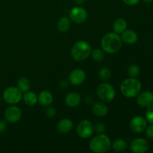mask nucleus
Instances as JSON below:
<instances>
[{
	"label": "nucleus",
	"instance_id": "obj_30",
	"mask_svg": "<svg viewBox=\"0 0 153 153\" xmlns=\"http://www.w3.org/2000/svg\"><path fill=\"white\" fill-rule=\"evenodd\" d=\"M145 134L146 136L149 139H153V125L150 124L149 126H146V128H145Z\"/></svg>",
	"mask_w": 153,
	"mask_h": 153
},
{
	"label": "nucleus",
	"instance_id": "obj_23",
	"mask_svg": "<svg viewBox=\"0 0 153 153\" xmlns=\"http://www.w3.org/2000/svg\"><path fill=\"white\" fill-rule=\"evenodd\" d=\"M30 86H31L30 82L27 78L21 77L18 79L17 88L22 91V93H25L29 91Z\"/></svg>",
	"mask_w": 153,
	"mask_h": 153
},
{
	"label": "nucleus",
	"instance_id": "obj_17",
	"mask_svg": "<svg viewBox=\"0 0 153 153\" xmlns=\"http://www.w3.org/2000/svg\"><path fill=\"white\" fill-rule=\"evenodd\" d=\"M38 102L44 107L51 105L53 102V96L48 91H43L37 96Z\"/></svg>",
	"mask_w": 153,
	"mask_h": 153
},
{
	"label": "nucleus",
	"instance_id": "obj_28",
	"mask_svg": "<svg viewBox=\"0 0 153 153\" xmlns=\"http://www.w3.org/2000/svg\"><path fill=\"white\" fill-rule=\"evenodd\" d=\"M94 128L97 134H102L105 130V126L102 123H97L95 126H94Z\"/></svg>",
	"mask_w": 153,
	"mask_h": 153
},
{
	"label": "nucleus",
	"instance_id": "obj_6",
	"mask_svg": "<svg viewBox=\"0 0 153 153\" xmlns=\"http://www.w3.org/2000/svg\"><path fill=\"white\" fill-rule=\"evenodd\" d=\"M22 98V93L16 87H8L3 92V100L10 105L17 104Z\"/></svg>",
	"mask_w": 153,
	"mask_h": 153
},
{
	"label": "nucleus",
	"instance_id": "obj_32",
	"mask_svg": "<svg viewBox=\"0 0 153 153\" xmlns=\"http://www.w3.org/2000/svg\"><path fill=\"white\" fill-rule=\"evenodd\" d=\"M7 128V123L5 121L0 120V133L4 132Z\"/></svg>",
	"mask_w": 153,
	"mask_h": 153
},
{
	"label": "nucleus",
	"instance_id": "obj_16",
	"mask_svg": "<svg viewBox=\"0 0 153 153\" xmlns=\"http://www.w3.org/2000/svg\"><path fill=\"white\" fill-rule=\"evenodd\" d=\"M73 128V121L68 118H64L61 120L57 124V129L60 133L62 134H67L70 132Z\"/></svg>",
	"mask_w": 153,
	"mask_h": 153
},
{
	"label": "nucleus",
	"instance_id": "obj_27",
	"mask_svg": "<svg viewBox=\"0 0 153 153\" xmlns=\"http://www.w3.org/2000/svg\"><path fill=\"white\" fill-rule=\"evenodd\" d=\"M145 118L149 123L153 125V104L147 108L145 113Z\"/></svg>",
	"mask_w": 153,
	"mask_h": 153
},
{
	"label": "nucleus",
	"instance_id": "obj_7",
	"mask_svg": "<svg viewBox=\"0 0 153 153\" xmlns=\"http://www.w3.org/2000/svg\"><path fill=\"white\" fill-rule=\"evenodd\" d=\"M76 131L81 138L88 139L94 134V125L88 120H82L78 123Z\"/></svg>",
	"mask_w": 153,
	"mask_h": 153
},
{
	"label": "nucleus",
	"instance_id": "obj_18",
	"mask_svg": "<svg viewBox=\"0 0 153 153\" xmlns=\"http://www.w3.org/2000/svg\"><path fill=\"white\" fill-rule=\"evenodd\" d=\"M92 111L93 113L96 116L99 117H103L107 115L108 112V108L105 103L97 102L93 105Z\"/></svg>",
	"mask_w": 153,
	"mask_h": 153
},
{
	"label": "nucleus",
	"instance_id": "obj_8",
	"mask_svg": "<svg viewBox=\"0 0 153 153\" xmlns=\"http://www.w3.org/2000/svg\"><path fill=\"white\" fill-rule=\"evenodd\" d=\"M70 19L75 23L82 24L88 19V12L84 7L76 6L73 7L70 11Z\"/></svg>",
	"mask_w": 153,
	"mask_h": 153
},
{
	"label": "nucleus",
	"instance_id": "obj_15",
	"mask_svg": "<svg viewBox=\"0 0 153 153\" xmlns=\"http://www.w3.org/2000/svg\"><path fill=\"white\" fill-rule=\"evenodd\" d=\"M121 40L123 43L126 44H134L138 40L137 34L133 30H126V29L122 34H120Z\"/></svg>",
	"mask_w": 153,
	"mask_h": 153
},
{
	"label": "nucleus",
	"instance_id": "obj_9",
	"mask_svg": "<svg viewBox=\"0 0 153 153\" xmlns=\"http://www.w3.org/2000/svg\"><path fill=\"white\" fill-rule=\"evenodd\" d=\"M147 126L146 118L142 116H136L131 120L129 123L130 129L134 133H141Z\"/></svg>",
	"mask_w": 153,
	"mask_h": 153
},
{
	"label": "nucleus",
	"instance_id": "obj_21",
	"mask_svg": "<svg viewBox=\"0 0 153 153\" xmlns=\"http://www.w3.org/2000/svg\"><path fill=\"white\" fill-rule=\"evenodd\" d=\"M58 31L61 33H65L69 31L70 28V19L67 16H63L58 20L57 24Z\"/></svg>",
	"mask_w": 153,
	"mask_h": 153
},
{
	"label": "nucleus",
	"instance_id": "obj_5",
	"mask_svg": "<svg viewBox=\"0 0 153 153\" xmlns=\"http://www.w3.org/2000/svg\"><path fill=\"white\" fill-rule=\"evenodd\" d=\"M97 95L99 98L106 102L113 101L116 96V91L112 85L104 82L97 88Z\"/></svg>",
	"mask_w": 153,
	"mask_h": 153
},
{
	"label": "nucleus",
	"instance_id": "obj_12",
	"mask_svg": "<svg viewBox=\"0 0 153 153\" xmlns=\"http://www.w3.org/2000/svg\"><path fill=\"white\" fill-rule=\"evenodd\" d=\"M130 149L134 153H144L149 149V143L144 138L137 137L131 142Z\"/></svg>",
	"mask_w": 153,
	"mask_h": 153
},
{
	"label": "nucleus",
	"instance_id": "obj_25",
	"mask_svg": "<svg viewBox=\"0 0 153 153\" xmlns=\"http://www.w3.org/2000/svg\"><path fill=\"white\" fill-rule=\"evenodd\" d=\"M111 72L110 69L108 67H102L99 71V78L102 82L108 81L111 79Z\"/></svg>",
	"mask_w": 153,
	"mask_h": 153
},
{
	"label": "nucleus",
	"instance_id": "obj_22",
	"mask_svg": "<svg viewBox=\"0 0 153 153\" xmlns=\"http://www.w3.org/2000/svg\"><path fill=\"white\" fill-rule=\"evenodd\" d=\"M111 147L115 152H121L127 149L128 144H127L126 141L123 139H117V140H114L113 143H111Z\"/></svg>",
	"mask_w": 153,
	"mask_h": 153
},
{
	"label": "nucleus",
	"instance_id": "obj_26",
	"mask_svg": "<svg viewBox=\"0 0 153 153\" xmlns=\"http://www.w3.org/2000/svg\"><path fill=\"white\" fill-rule=\"evenodd\" d=\"M127 72H128V74L130 77L136 78L139 74H140V67H139L137 64H131V65L128 66Z\"/></svg>",
	"mask_w": 153,
	"mask_h": 153
},
{
	"label": "nucleus",
	"instance_id": "obj_24",
	"mask_svg": "<svg viewBox=\"0 0 153 153\" xmlns=\"http://www.w3.org/2000/svg\"><path fill=\"white\" fill-rule=\"evenodd\" d=\"M91 55L92 57L93 60H94L97 62H100L105 58L104 51L100 49H94L91 50Z\"/></svg>",
	"mask_w": 153,
	"mask_h": 153
},
{
	"label": "nucleus",
	"instance_id": "obj_29",
	"mask_svg": "<svg viewBox=\"0 0 153 153\" xmlns=\"http://www.w3.org/2000/svg\"><path fill=\"white\" fill-rule=\"evenodd\" d=\"M45 114L49 119H52L56 114V111H55V109L54 108L50 107V106H47L46 111H45Z\"/></svg>",
	"mask_w": 153,
	"mask_h": 153
},
{
	"label": "nucleus",
	"instance_id": "obj_3",
	"mask_svg": "<svg viewBox=\"0 0 153 153\" xmlns=\"http://www.w3.org/2000/svg\"><path fill=\"white\" fill-rule=\"evenodd\" d=\"M90 149L95 153H105L111 147V141L108 135L102 133L93 137L89 143Z\"/></svg>",
	"mask_w": 153,
	"mask_h": 153
},
{
	"label": "nucleus",
	"instance_id": "obj_1",
	"mask_svg": "<svg viewBox=\"0 0 153 153\" xmlns=\"http://www.w3.org/2000/svg\"><path fill=\"white\" fill-rule=\"evenodd\" d=\"M123 41L120 36L115 32L105 34L101 40L102 50L108 54H115L120 49Z\"/></svg>",
	"mask_w": 153,
	"mask_h": 153
},
{
	"label": "nucleus",
	"instance_id": "obj_31",
	"mask_svg": "<svg viewBox=\"0 0 153 153\" xmlns=\"http://www.w3.org/2000/svg\"><path fill=\"white\" fill-rule=\"evenodd\" d=\"M140 0H123V1L126 5L128 6L137 5V4L140 2Z\"/></svg>",
	"mask_w": 153,
	"mask_h": 153
},
{
	"label": "nucleus",
	"instance_id": "obj_2",
	"mask_svg": "<svg viewBox=\"0 0 153 153\" xmlns=\"http://www.w3.org/2000/svg\"><path fill=\"white\" fill-rule=\"evenodd\" d=\"M141 91V83L134 77L124 79L120 85V92L127 98H134L140 94Z\"/></svg>",
	"mask_w": 153,
	"mask_h": 153
},
{
	"label": "nucleus",
	"instance_id": "obj_4",
	"mask_svg": "<svg viewBox=\"0 0 153 153\" xmlns=\"http://www.w3.org/2000/svg\"><path fill=\"white\" fill-rule=\"evenodd\" d=\"M92 49L88 42L79 40L74 43L71 49V55L76 61H83L91 55Z\"/></svg>",
	"mask_w": 153,
	"mask_h": 153
},
{
	"label": "nucleus",
	"instance_id": "obj_14",
	"mask_svg": "<svg viewBox=\"0 0 153 153\" xmlns=\"http://www.w3.org/2000/svg\"><path fill=\"white\" fill-rule=\"evenodd\" d=\"M82 101L80 94L76 92L69 93L65 97V102L70 108H76L79 105Z\"/></svg>",
	"mask_w": 153,
	"mask_h": 153
},
{
	"label": "nucleus",
	"instance_id": "obj_13",
	"mask_svg": "<svg viewBox=\"0 0 153 153\" xmlns=\"http://www.w3.org/2000/svg\"><path fill=\"white\" fill-rule=\"evenodd\" d=\"M137 104L140 107L148 108L153 104V94L150 91L140 93L137 97Z\"/></svg>",
	"mask_w": 153,
	"mask_h": 153
},
{
	"label": "nucleus",
	"instance_id": "obj_33",
	"mask_svg": "<svg viewBox=\"0 0 153 153\" xmlns=\"http://www.w3.org/2000/svg\"><path fill=\"white\" fill-rule=\"evenodd\" d=\"M59 86L60 88H62V89H66V88H67V87H68V83H67L66 81L61 80L59 83Z\"/></svg>",
	"mask_w": 153,
	"mask_h": 153
},
{
	"label": "nucleus",
	"instance_id": "obj_20",
	"mask_svg": "<svg viewBox=\"0 0 153 153\" xmlns=\"http://www.w3.org/2000/svg\"><path fill=\"white\" fill-rule=\"evenodd\" d=\"M127 28L126 20L123 18H118L114 22L113 29L114 31L117 34H122Z\"/></svg>",
	"mask_w": 153,
	"mask_h": 153
},
{
	"label": "nucleus",
	"instance_id": "obj_11",
	"mask_svg": "<svg viewBox=\"0 0 153 153\" xmlns=\"http://www.w3.org/2000/svg\"><path fill=\"white\" fill-rule=\"evenodd\" d=\"M21 117H22V111L17 106H9L4 111V117L6 120L10 123H15L18 122L20 120Z\"/></svg>",
	"mask_w": 153,
	"mask_h": 153
},
{
	"label": "nucleus",
	"instance_id": "obj_10",
	"mask_svg": "<svg viewBox=\"0 0 153 153\" xmlns=\"http://www.w3.org/2000/svg\"><path fill=\"white\" fill-rule=\"evenodd\" d=\"M86 73L82 69L76 68L72 70L68 76V80L73 85H80L85 81Z\"/></svg>",
	"mask_w": 153,
	"mask_h": 153
},
{
	"label": "nucleus",
	"instance_id": "obj_34",
	"mask_svg": "<svg viewBox=\"0 0 153 153\" xmlns=\"http://www.w3.org/2000/svg\"><path fill=\"white\" fill-rule=\"evenodd\" d=\"M143 1L146 3H151V2H152L153 0H143Z\"/></svg>",
	"mask_w": 153,
	"mask_h": 153
},
{
	"label": "nucleus",
	"instance_id": "obj_19",
	"mask_svg": "<svg viewBox=\"0 0 153 153\" xmlns=\"http://www.w3.org/2000/svg\"><path fill=\"white\" fill-rule=\"evenodd\" d=\"M22 99H23L24 102L28 106L35 105L37 103V102H38L37 96L36 95L35 93L29 91L24 93L23 96H22Z\"/></svg>",
	"mask_w": 153,
	"mask_h": 153
}]
</instances>
